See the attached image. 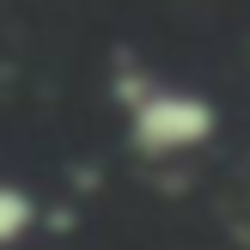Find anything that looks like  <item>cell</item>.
Here are the masks:
<instances>
[{
  "instance_id": "cell-1",
  "label": "cell",
  "mask_w": 250,
  "mask_h": 250,
  "mask_svg": "<svg viewBox=\"0 0 250 250\" xmlns=\"http://www.w3.org/2000/svg\"><path fill=\"white\" fill-rule=\"evenodd\" d=\"M110 92H116V104H122L128 146L141 159H153V165L189 159V153H202V146L220 134L214 98L189 92V85H165L153 67H141V61H122L116 80H110Z\"/></svg>"
},
{
  "instance_id": "cell-2",
  "label": "cell",
  "mask_w": 250,
  "mask_h": 250,
  "mask_svg": "<svg viewBox=\"0 0 250 250\" xmlns=\"http://www.w3.org/2000/svg\"><path fill=\"white\" fill-rule=\"evenodd\" d=\"M37 226V195L24 183H0V250H12Z\"/></svg>"
}]
</instances>
